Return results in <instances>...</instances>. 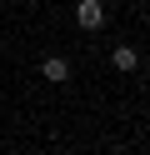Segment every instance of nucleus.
Masks as SVG:
<instances>
[{
	"label": "nucleus",
	"instance_id": "obj_3",
	"mask_svg": "<svg viewBox=\"0 0 150 155\" xmlns=\"http://www.w3.org/2000/svg\"><path fill=\"white\" fill-rule=\"evenodd\" d=\"M110 65H115L120 75L140 70V50H135V45H115V50H110Z\"/></svg>",
	"mask_w": 150,
	"mask_h": 155
},
{
	"label": "nucleus",
	"instance_id": "obj_1",
	"mask_svg": "<svg viewBox=\"0 0 150 155\" xmlns=\"http://www.w3.org/2000/svg\"><path fill=\"white\" fill-rule=\"evenodd\" d=\"M75 25L95 35L100 25H105V0H75Z\"/></svg>",
	"mask_w": 150,
	"mask_h": 155
},
{
	"label": "nucleus",
	"instance_id": "obj_2",
	"mask_svg": "<svg viewBox=\"0 0 150 155\" xmlns=\"http://www.w3.org/2000/svg\"><path fill=\"white\" fill-rule=\"evenodd\" d=\"M40 80L65 85V80H70V60H65V55H45V60H40Z\"/></svg>",
	"mask_w": 150,
	"mask_h": 155
},
{
	"label": "nucleus",
	"instance_id": "obj_4",
	"mask_svg": "<svg viewBox=\"0 0 150 155\" xmlns=\"http://www.w3.org/2000/svg\"><path fill=\"white\" fill-rule=\"evenodd\" d=\"M0 5H5V0H0Z\"/></svg>",
	"mask_w": 150,
	"mask_h": 155
}]
</instances>
